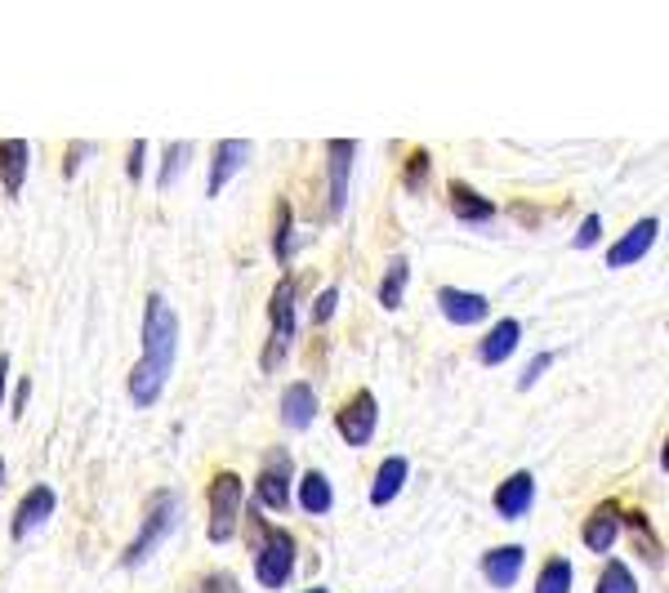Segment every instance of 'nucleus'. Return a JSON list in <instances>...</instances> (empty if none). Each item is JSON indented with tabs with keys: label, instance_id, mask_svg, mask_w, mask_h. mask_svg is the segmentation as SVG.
<instances>
[{
	"label": "nucleus",
	"instance_id": "393cba45",
	"mask_svg": "<svg viewBox=\"0 0 669 593\" xmlns=\"http://www.w3.org/2000/svg\"><path fill=\"white\" fill-rule=\"evenodd\" d=\"M188 161H192V144H170V148H166V161H161V174H157V183H161V188H174Z\"/></svg>",
	"mask_w": 669,
	"mask_h": 593
},
{
	"label": "nucleus",
	"instance_id": "4be33fe9",
	"mask_svg": "<svg viewBox=\"0 0 669 593\" xmlns=\"http://www.w3.org/2000/svg\"><path fill=\"white\" fill-rule=\"evenodd\" d=\"M406 282H411V260H406V255H397V260L389 264L384 282H380V308H384V313H397V308H402V299H406Z\"/></svg>",
	"mask_w": 669,
	"mask_h": 593
},
{
	"label": "nucleus",
	"instance_id": "f257e3e1",
	"mask_svg": "<svg viewBox=\"0 0 669 593\" xmlns=\"http://www.w3.org/2000/svg\"><path fill=\"white\" fill-rule=\"evenodd\" d=\"M179 358V317L161 295H148L144 304V358L130 371V402L135 406H152L174 371Z\"/></svg>",
	"mask_w": 669,
	"mask_h": 593
},
{
	"label": "nucleus",
	"instance_id": "39448f33",
	"mask_svg": "<svg viewBox=\"0 0 669 593\" xmlns=\"http://www.w3.org/2000/svg\"><path fill=\"white\" fill-rule=\"evenodd\" d=\"M290 451L286 446H273L259 464V478H255V509L259 513H286L295 500H290Z\"/></svg>",
	"mask_w": 669,
	"mask_h": 593
},
{
	"label": "nucleus",
	"instance_id": "bb28decb",
	"mask_svg": "<svg viewBox=\"0 0 669 593\" xmlns=\"http://www.w3.org/2000/svg\"><path fill=\"white\" fill-rule=\"evenodd\" d=\"M334 308H340V286H326V290L312 299V313H308V321H312V326H330Z\"/></svg>",
	"mask_w": 669,
	"mask_h": 593
},
{
	"label": "nucleus",
	"instance_id": "4468645a",
	"mask_svg": "<svg viewBox=\"0 0 669 593\" xmlns=\"http://www.w3.org/2000/svg\"><path fill=\"white\" fill-rule=\"evenodd\" d=\"M54 509H59V496H54V487H32L23 500H19V513H14V540H28L36 527H45L50 518H54Z\"/></svg>",
	"mask_w": 669,
	"mask_h": 593
},
{
	"label": "nucleus",
	"instance_id": "6e6552de",
	"mask_svg": "<svg viewBox=\"0 0 669 593\" xmlns=\"http://www.w3.org/2000/svg\"><path fill=\"white\" fill-rule=\"evenodd\" d=\"M375 424H380V402L367 389L353 402H344L340 411H334V428H340V437L349 446H371L375 442Z\"/></svg>",
	"mask_w": 669,
	"mask_h": 593
},
{
	"label": "nucleus",
	"instance_id": "2f4dec72",
	"mask_svg": "<svg viewBox=\"0 0 669 593\" xmlns=\"http://www.w3.org/2000/svg\"><path fill=\"white\" fill-rule=\"evenodd\" d=\"M144 157H148V144L135 139V148H130V179H144Z\"/></svg>",
	"mask_w": 669,
	"mask_h": 593
},
{
	"label": "nucleus",
	"instance_id": "cd10ccee",
	"mask_svg": "<svg viewBox=\"0 0 669 593\" xmlns=\"http://www.w3.org/2000/svg\"><path fill=\"white\" fill-rule=\"evenodd\" d=\"M290 219H295V214H290V205L282 201V205H277V260H282V264H290V251H295V246H290Z\"/></svg>",
	"mask_w": 669,
	"mask_h": 593
},
{
	"label": "nucleus",
	"instance_id": "c85d7f7f",
	"mask_svg": "<svg viewBox=\"0 0 669 593\" xmlns=\"http://www.w3.org/2000/svg\"><path fill=\"white\" fill-rule=\"evenodd\" d=\"M603 242V214H585V223L576 227V251H594Z\"/></svg>",
	"mask_w": 669,
	"mask_h": 593
},
{
	"label": "nucleus",
	"instance_id": "0eeeda50",
	"mask_svg": "<svg viewBox=\"0 0 669 593\" xmlns=\"http://www.w3.org/2000/svg\"><path fill=\"white\" fill-rule=\"evenodd\" d=\"M358 144L353 139H334L326 144V219H340L349 205V170H353Z\"/></svg>",
	"mask_w": 669,
	"mask_h": 593
},
{
	"label": "nucleus",
	"instance_id": "473e14b6",
	"mask_svg": "<svg viewBox=\"0 0 669 593\" xmlns=\"http://www.w3.org/2000/svg\"><path fill=\"white\" fill-rule=\"evenodd\" d=\"M28 402H32V380L23 375V380H19V389H14V415H23V411H28Z\"/></svg>",
	"mask_w": 669,
	"mask_h": 593
},
{
	"label": "nucleus",
	"instance_id": "f8f14e48",
	"mask_svg": "<svg viewBox=\"0 0 669 593\" xmlns=\"http://www.w3.org/2000/svg\"><path fill=\"white\" fill-rule=\"evenodd\" d=\"M656 236H660V219L651 214V219H638L620 242L607 251V268H629V264H638L651 246H656Z\"/></svg>",
	"mask_w": 669,
	"mask_h": 593
},
{
	"label": "nucleus",
	"instance_id": "9b49d317",
	"mask_svg": "<svg viewBox=\"0 0 669 593\" xmlns=\"http://www.w3.org/2000/svg\"><path fill=\"white\" fill-rule=\"evenodd\" d=\"M585 549L590 553H612L616 549V540L625 536V513H620V505L616 500H603L590 518H585Z\"/></svg>",
	"mask_w": 669,
	"mask_h": 593
},
{
	"label": "nucleus",
	"instance_id": "72a5a7b5",
	"mask_svg": "<svg viewBox=\"0 0 669 593\" xmlns=\"http://www.w3.org/2000/svg\"><path fill=\"white\" fill-rule=\"evenodd\" d=\"M6 384H10V358L0 352V411H6Z\"/></svg>",
	"mask_w": 669,
	"mask_h": 593
},
{
	"label": "nucleus",
	"instance_id": "a211bd4d",
	"mask_svg": "<svg viewBox=\"0 0 669 593\" xmlns=\"http://www.w3.org/2000/svg\"><path fill=\"white\" fill-rule=\"evenodd\" d=\"M28 161H32V148L28 139H0V183H6L10 201L23 192L28 183Z\"/></svg>",
	"mask_w": 669,
	"mask_h": 593
},
{
	"label": "nucleus",
	"instance_id": "f03ea898",
	"mask_svg": "<svg viewBox=\"0 0 669 593\" xmlns=\"http://www.w3.org/2000/svg\"><path fill=\"white\" fill-rule=\"evenodd\" d=\"M268 317H273V335H268V343H264V371L273 375V371L286 362V352L295 348V339H299V286H295L290 277L277 282L273 304H268Z\"/></svg>",
	"mask_w": 669,
	"mask_h": 593
},
{
	"label": "nucleus",
	"instance_id": "aec40b11",
	"mask_svg": "<svg viewBox=\"0 0 669 593\" xmlns=\"http://www.w3.org/2000/svg\"><path fill=\"white\" fill-rule=\"evenodd\" d=\"M304 513H312V518H321V513H330V505H334V487H330V478L321 468H308L304 478H299V491L290 496Z\"/></svg>",
	"mask_w": 669,
	"mask_h": 593
},
{
	"label": "nucleus",
	"instance_id": "6ab92c4d",
	"mask_svg": "<svg viewBox=\"0 0 669 593\" xmlns=\"http://www.w3.org/2000/svg\"><path fill=\"white\" fill-rule=\"evenodd\" d=\"M312 420H317V393H312V384L295 380L282 393V424L295 428V433H304V428H312Z\"/></svg>",
	"mask_w": 669,
	"mask_h": 593
},
{
	"label": "nucleus",
	"instance_id": "a878e982",
	"mask_svg": "<svg viewBox=\"0 0 669 593\" xmlns=\"http://www.w3.org/2000/svg\"><path fill=\"white\" fill-rule=\"evenodd\" d=\"M188 593H242V584H237V575H229V571H205Z\"/></svg>",
	"mask_w": 669,
	"mask_h": 593
},
{
	"label": "nucleus",
	"instance_id": "dca6fc26",
	"mask_svg": "<svg viewBox=\"0 0 669 593\" xmlns=\"http://www.w3.org/2000/svg\"><path fill=\"white\" fill-rule=\"evenodd\" d=\"M251 161V144L246 139H229L214 148V161H210V183H205V197H219L223 188L233 183V174Z\"/></svg>",
	"mask_w": 669,
	"mask_h": 593
},
{
	"label": "nucleus",
	"instance_id": "f704fd0d",
	"mask_svg": "<svg viewBox=\"0 0 669 593\" xmlns=\"http://www.w3.org/2000/svg\"><path fill=\"white\" fill-rule=\"evenodd\" d=\"M85 157H89V148H81V144H76V148L67 152V174H72V170H76V161H85Z\"/></svg>",
	"mask_w": 669,
	"mask_h": 593
},
{
	"label": "nucleus",
	"instance_id": "7ed1b4c3",
	"mask_svg": "<svg viewBox=\"0 0 669 593\" xmlns=\"http://www.w3.org/2000/svg\"><path fill=\"white\" fill-rule=\"evenodd\" d=\"M242 505H246V487H242L237 473H214L210 478V522H205L210 544H229L237 536Z\"/></svg>",
	"mask_w": 669,
	"mask_h": 593
},
{
	"label": "nucleus",
	"instance_id": "2eb2a0df",
	"mask_svg": "<svg viewBox=\"0 0 669 593\" xmlns=\"http://www.w3.org/2000/svg\"><path fill=\"white\" fill-rule=\"evenodd\" d=\"M522 566H527V549L522 544H500V549L482 553V575H487L491 589H513L522 580Z\"/></svg>",
	"mask_w": 669,
	"mask_h": 593
},
{
	"label": "nucleus",
	"instance_id": "c756f323",
	"mask_svg": "<svg viewBox=\"0 0 669 593\" xmlns=\"http://www.w3.org/2000/svg\"><path fill=\"white\" fill-rule=\"evenodd\" d=\"M424 174H428V152L420 148V152H411V161H406V174H402V179H406V188H411V192H420V188H424Z\"/></svg>",
	"mask_w": 669,
	"mask_h": 593
},
{
	"label": "nucleus",
	"instance_id": "f3484780",
	"mask_svg": "<svg viewBox=\"0 0 669 593\" xmlns=\"http://www.w3.org/2000/svg\"><path fill=\"white\" fill-rule=\"evenodd\" d=\"M406 478H411V459H406V455H389V459L375 468V483H371V505H375V509H389V505L402 496Z\"/></svg>",
	"mask_w": 669,
	"mask_h": 593
},
{
	"label": "nucleus",
	"instance_id": "1a4fd4ad",
	"mask_svg": "<svg viewBox=\"0 0 669 593\" xmlns=\"http://www.w3.org/2000/svg\"><path fill=\"white\" fill-rule=\"evenodd\" d=\"M437 308L452 326H482L491 317V299L460 286H437Z\"/></svg>",
	"mask_w": 669,
	"mask_h": 593
},
{
	"label": "nucleus",
	"instance_id": "9d476101",
	"mask_svg": "<svg viewBox=\"0 0 669 593\" xmlns=\"http://www.w3.org/2000/svg\"><path fill=\"white\" fill-rule=\"evenodd\" d=\"M496 513L505 518V522H522L527 513H531V505H535V478L527 468H518V473H509V478L496 487Z\"/></svg>",
	"mask_w": 669,
	"mask_h": 593
},
{
	"label": "nucleus",
	"instance_id": "e433bc0d",
	"mask_svg": "<svg viewBox=\"0 0 669 593\" xmlns=\"http://www.w3.org/2000/svg\"><path fill=\"white\" fill-rule=\"evenodd\" d=\"M0 483H6V459H0Z\"/></svg>",
	"mask_w": 669,
	"mask_h": 593
},
{
	"label": "nucleus",
	"instance_id": "c9c22d12",
	"mask_svg": "<svg viewBox=\"0 0 669 593\" xmlns=\"http://www.w3.org/2000/svg\"><path fill=\"white\" fill-rule=\"evenodd\" d=\"M304 593H330V589H321V584H317V589H304Z\"/></svg>",
	"mask_w": 669,
	"mask_h": 593
},
{
	"label": "nucleus",
	"instance_id": "20e7f679",
	"mask_svg": "<svg viewBox=\"0 0 669 593\" xmlns=\"http://www.w3.org/2000/svg\"><path fill=\"white\" fill-rule=\"evenodd\" d=\"M174 518H179V496H174V491H157V496H152V505H148V518H144L139 536H135V540H130V549L121 553V566H139V562H148V558L161 549V540L174 531Z\"/></svg>",
	"mask_w": 669,
	"mask_h": 593
},
{
	"label": "nucleus",
	"instance_id": "423d86ee",
	"mask_svg": "<svg viewBox=\"0 0 669 593\" xmlns=\"http://www.w3.org/2000/svg\"><path fill=\"white\" fill-rule=\"evenodd\" d=\"M295 558H299V544H295V536L286 527L264 531V540L255 549V580L264 589H282L295 575Z\"/></svg>",
	"mask_w": 669,
	"mask_h": 593
},
{
	"label": "nucleus",
	"instance_id": "5701e85b",
	"mask_svg": "<svg viewBox=\"0 0 669 593\" xmlns=\"http://www.w3.org/2000/svg\"><path fill=\"white\" fill-rule=\"evenodd\" d=\"M535 593H572V562L563 553L544 558V566L535 575Z\"/></svg>",
	"mask_w": 669,
	"mask_h": 593
},
{
	"label": "nucleus",
	"instance_id": "ddd939ff",
	"mask_svg": "<svg viewBox=\"0 0 669 593\" xmlns=\"http://www.w3.org/2000/svg\"><path fill=\"white\" fill-rule=\"evenodd\" d=\"M518 343H522V321H518V317H505V321H496V326L482 335L478 362H482V367H505L513 352H518Z\"/></svg>",
	"mask_w": 669,
	"mask_h": 593
},
{
	"label": "nucleus",
	"instance_id": "7c9ffc66",
	"mask_svg": "<svg viewBox=\"0 0 669 593\" xmlns=\"http://www.w3.org/2000/svg\"><path fill=\"white\" fill-rule=\"evenodd\" d=\"M549 367H553V352H540V358H535V362H531V367L522 371V380H518V389L527 393V389H531V384H535V380H540V375H544Z\"/></svg>",
	"mask_w": 669,
	"mask_h": 593
},
{
	"label": "nucleus",
	"instance_id": "b1692460",
	"mask_svg": "<svg viewBox=\"0 0 669 593\" xmlns=\"http://www.w3.org/2000/svg\"><path fill=\"white\" fill-rule=\"evenodd\" d=\"M594 593H638V580H634V571H629L625 562H607V566L598 571Z\"/></svg>",
	"mask_w": 669,
	"mask_h": 593
},
{
	"label": "nucleus",
	"instance_id": "412c9836",
	"mask_svg": "<svg viewBox=\"0 0 669 593\" xmlns=\"http://www.w3.org/2000/svg\"><path fill=\"white\" fill-rule=\"evenodd\" d=\"M452 214H456L460 223H478V227H487V223L496 219V205H491L482 192H474L469 183H452Z\"/></svg>",
	"mask_w": 669,
	"mask_h": 593
}]
</instances>
